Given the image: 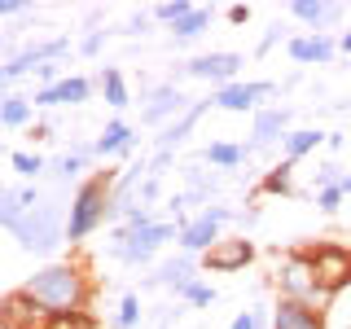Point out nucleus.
I'll return each mask as SVG.
<instances>
[{
	"instance_id": "f257e3e1",
	"label": "nucleus",
	"mask_w": 351,
	"mask_h": 329,
	"mask_svg": "<svg viewBox=\"0 0 351 329\" xmlns=\"http://www.w3.org/2000/svg\"><path fill=\"white\" fill-rule=\"evenodd\" d=\"M22 290L36 299L44 312H88L93 303V277L84 263H49V268L31 272L22 281Z\"/></svg>"
},
{
	"instance_id": "f03ea898",
	"label": "nucleus",
	"mask_w": 351,
	"mask_h": 329,
	"mask_svg": "<svg viewBox=\"0 0 351 329\" xmlns=\"http://www.w3.org/2000/svg\"><path fill=\"white\" fill-rule=\"evenodd\" d=\"M114 171H93L88 180H80V189L71 193V211H66V241L80 246L97 233L101 224H110V211H114Z\"/></svg>"
},
{
	"instance_id": "7ed1b4c3",
	"label": "nucleus",
	"mask_w": 351,
	"mask_h": 329,
	"mask_svg": "<svg viewBox=\"0 0 351 329\" xmlns=\"http://www.w3.org/2000/svg\"><path fill=\"white\" fill-rule=\"evenodd\" d=\"M171 237H180V224L176 219H158L149 228H128V224H114L110 228V259L128 263V268H145V263L167 246Z\"/></svg>"
},
{
	"instance_id": "20e7f679",
	"label": "nucleus",
	"mask_w": 351,
	"mask_h": 329,
	"mask_svg": "<svg viewBox=\"0 0 351 329\" xmlns=\"http://www.w3.org/2000/svg\"><path fill=\"white\" fill-rule=\"evenodd\" d=\"M277 290H281V299L307 303V307H316V312H325V307L334 303V294L321 290V281H316L312 250H285L277 259Z\"/></svg>"
},
{
	"instance_id": "39448f33",
	"label": "nucleus",
	"mask_w": 351,
	"mask_h": 329,
	"mask_svg": "<svg viewBox=\"0 0 351 329\" xmlns=\"http://www.w3.org/2000/svg\"><path fill=\"white\" fill-rule=\"evenodd\" d=\"M9 233L18 237V246L27 250V255H53V250L66 241V219H62L58 197H44L40 206H31Z\"/></svg>"
},
{
	"instance_id": "423d86ee",
	"label": "nucleus",
	"mask_w": 351,
	"mask_h": 329,
	"mask_svg": "<svg viewBox=\"0 0 351 329\" xmlns=\"http://www.w3.org/2000/svg\"><path fill=\"white\" fill-rule=\"evenodd\" d=\"M228 219H237V211H233V206H224V202H211L202 215H193L189 224L180 228V237H176L180 255H206V250L224 237V224H228Z\"/></svg>"
},
{
	"instance_id": "0eeeda50",
	"label": "nucleus",
	"mask_w": 351,
	"mask_h": 329,
	"mask_svg": "<svg viewBox=\"0 0 351 329\" xmlns=\"http://www.w3.org/2000/svg\"><path fill=\"white\" fill-rule=\"evenodd\" d=\"M272 93H277V84H268V80H233V84L211 93V106L228 110V114H255V110H263V101Z\"/></svg>"
},
{
	"instance_id": "6e6552de",
	"label": "nucleus",
	"mask_w": 351,
	"mask_h": 329,
	"mask_svg": "<svg viewBox=\"0 0 351 329\" xmlns=\"http://www.w3.org/2000/svg\"><path fill=\"white\" fill-rule=\"evenodd\" d=\"M312 263H316V281H321V290L343 294L351 285V246L316 241V246H312Z\"/></svg>"
},
{
	"instance_id": "1a4fd4ad",
	"label": "nucleus",
	"mask_w": 351,
	"mask_h": 329,
	"mask_svg": "<svg viewBox=\"0 0 351 329\" xmlns=\"http://www.w3.org/2000/svg\"><path fill=\"white\" fill-rule=\"evenodd\" d=\"M241 53L233 49H224V53H202V58H189L184 66H176V75H184V80H211L215 88H224V84H233L237 80V71H241Z\"/></svg>"
},
{
	"instance_id": "9d476101",
	"label": "nucleus",
	"mask_w": 351,
	"mask_h": 329,
	"mask_svg": "<svg viewBox=\"0 0 351 329\" xmlns=\"http://www.w3.org/2000/svg\"><path fill=\"white\" fill-rule=\"evenodd\" d=\"M250 263H255V241H250L246 233L219 237L215 246L202 255V268H206V272H246Z\"/></svg>"
},
{
	"instance_id": "9b49d317",
	"label": "nucleus",
	"mask_w": 351,
	"mask_h": 329,
	"mask_svg": "<svg viewBox=\"0 0 351 329\" xmlns=\"http://www.w3.org/2000/svg\"><path fill=\"white\" fill-rule=\"evenodd\" d=\"M49 316L53 312H44L22 285L0 299V329H49Z\"/></svg>"
},
{
	"instance_id": "f8f14e48",
	"label": "nucleus",
	"mask_w": 351,
	"mask_h": 329,
	"mask_svg": "<svg viewBox=\"0 0 351 329\" xmlns=\"http://www.w3.org/2000/svg\"><path fill=\"white\" fill-rule=\"evenodd\" d=\"M285 136H290V110H285V106H263V110H255V123H250L246 154H259V149L285 145Z\"/></svg>"
},
{
	"instance_id": "ddd939ff",
	"label": "nucleus",
	"mask_w": 351,
	"mask_h": 329,
	"mask_svg": "<svg viewBox=\"0 0 351 329\" xmlns=\"http://www.w3.org/2000/svg\"><path fill=\"white\" fill-rule=\"evenodd\" d=\"M193 101L180 93L176 84H158L154 93H145V106H141V123H162L167 127L171 119H180Z\"/></svg>"
},
{
	"instance_id": "4468645a",
	"label": "nucleus",
	"mask_w": 351,
	"mask_h": 329,
	"mask_svg": "<svg viewBox=\"0 0 351 329\" xmlns=\"http://www.w3.org/2000/svg\"><path fill=\"white\" fill-rule=\"evenodd\" d=\"M88 97H93V80H88V75H66V80L53 84V88H36L31 106H36V110H49V106H84Z\"/></svg>"
},
{
	"instance_id": "2eb2a0df",
	"label": "nucleus",
	"mask_w": 351,
	"mask_h": 329,
	"mask_svg": "<svg viewBox=\"0 0 351 329\" xmlns=\"http://www.w3.org/2000/svg\"><path fill=\"white\" fill-rule=\"evenodd\" d=\"M285 53H290V62H299V66H325V62H334V53H338V40L329 36H294L290 44H285Z\"/></svg>"
},
{
	"instance_id": "dca6fc26",
	"label": "nucleus",
	"mask_w": 351,
	"mask_h": 329,
	"mask_svg": "<svg viewBox=\"0 0 351 329\" xmlns=\"http://www.w3.org/2000/svg\"><path fill=\"white\" fill-rule=\"evenodd\" d=\"M272 329H325V312L294 299H277L272 303Z\"/></svg>"
},
{
	"instance_id": "f3484780",
	"label": "nucleus",
	"mask_w": 351,
	"mask_h": 329,
	"mask_svg": "<svg viewBox=\"0 0 351 329\" xmlns=\"http://www.w3.org/2000/svg\"><path fill=\"white\" fill-rule=\"evenodd\" d=\"M189 281H197V263H193V255L162 259V263H158V272L149 277V285H158V290H171V294H180Z\"/></svg>"
},
{
	"instance_id": "a211bd4d",
	"label": "nucleus",
	"mask_w": 351,
	"mask_h": 329,
	"mask_svg": "<svg viewBox=\"0 0 351 329\" xmlns=\"http://www.w3.org/2000/svg\"><path fill=\"white\" fill-rule=\"evenodd\" d=\"M132 145H136V127L123 123V119H110L101 127V136L93 141V154L97 158H114V154H128Z\"/></svg>"
},
{
	"instance_id": "6ab92c4d",
	"label": "nucleus",
	"mask_w": 351,
	"mask_h": 329,
	"mask_svg": "<svg viewBox=\"0 0 351 329\" xmlns=\"http://www.w3.org/2000/svg\"><path fill=\"white\" fill-rule=\"evenodd\" d=\"M206 106H211V97H206V101H197V106H189L180 119H171V123L158 132V149H167V154H176V149H180L184 141H189V132H193V123H197V119H202V110H206Z\"/></svg>"
},
{
	"instance_id": "aec40b11",
	"label": "nucleus",
	"mask_w": 351,
	"mask_h": 329,
	"mask_svg": "<svg viewBox=\"0 0 351 329\" xmlns=\"http://www.w3.org/2000/svg\"><path fill=\"white\" fill-rule=\"evenodd\" d=\"M290 14L303 22V27H312V36H325L329 22L343 18V5H321V0H294Z\"/></svg>"
},
{
	"instance_id": "412c9836",
	"label": "nucleus",
	"mask_w": 351,
	"mask_h": 329,
	"mask_svg": "<svg viewBox=\"0 0 351 329\" xmlns=\"http://www.w3.org/2000/svg\"><path fill=\"white\" fill-rule=\"evenodd\" d=\"M0 127H9V132L36 127V106H31V97H5V101H0Z\"/></svg>"
},
{
	"instance_id": "4be33fe9",
	"label": "nucleus",
	"mask_w": 351,
	"mask_h": 329,
	"mask_svg": "<svg viewBox=\"0 0 351 329\" xmlns=\"http://www.w3.org/2000/svg\"><path fill=\"white\" fill-rule=\"evenodd\" d=\"M329 141V132H321V127H290V136H285V158L290 162H299L303 154H312V149H321Z\"/></svg>"
},
{
	"instance_id": "5701e85b",
	"label": "nucleus",
	"mask_w": 351,
	"mask_h": 329,
	"mask_svg": "<svg viewBox=\"0 0 351 329\" xmlns=\"http://www.w3.org/2000/svg\"><path fill=\"white\" fill-rule=\"evenodd\" d=\"M259 193H281V197H294V193H299V189H294V162L290 158L272 162L268 175L259 180Z\"/></svg>"
},
{
	"instance_id": "b1692460",
	"label": "nucleus",
	"mask_w": 351,
	"mask_h": 329,
	"mask_svg": "<svg viewBox=\"0 0 351 329\" xmlns=\"http://www.w3.org/2000/svg\"><path fill=\"white\" fill-rule=\"evenodd\" d=\"M202 158L211 162V167H241L250 154H246V145H237V141H211V145L202 149Z\"/></svg>"
},
{
	"instance_id": "393cba45",
	"label": "nucleus",
	"mask_w": 351,
	"mask_h": 329,
	"mask_svg": "<svg viewBox=\"0 0 351 329\" xmlns=\"http://www.w3.org/2000/svg\"><path fill=\"white\" fill-rule=\"evenodd\" d=\"M93 158H97V154H93V145H75V149H66L62 158H58V167H53V175H58V180H80V175H84V167H88Z\"/></svg>"
},
{
	"instance_id": "a878e982",
	"label": "nucleus",
	"mask_w": 351,
	"mask_h": 329,
	"mask_svg": "<svg viewBox=\"0 0 351 329\" xmlns=\"http://www.w3.org/2000/svg\"><path fill=\"white\" fill-rule=\"evenodd\" d=\"M206 27H211V9H206V5H193V14H184L180 22H176L171 36H176V44H184V40L206 36Z\"/></svg>"
},
{
	"instance_id": "bb28decb",
	"label": "nucleus",
	"mask_w": 351,
	"mask_h": 329,
	"mask_svg": "<svg viewBox=\"0 0 351 329\" xmlns=\"http://www.w3.org/2000/svg\"><path fill=\"white\" fill-rule=\"evenodd\" d=\"M101 93H106V106L110 110H128V101H132V93H128V84H123V71H114V66H106V71H101Z\"/></svg>"
},
{
	"instance_id": "cd10ccee",
	"label": "nucleus",
	"mask_w": 351,
	"mask_h": 329,
	"mask_svg": "<svg viewBox=\"0 0 351 329\" xmlns=\"http://www.w3.org/2000/svg\"><path fill=\"white\" fill-rule=\"evenodd\" d=\"M9 162H14V171L22 175V180H40L44 167H49L40 149H36V154H31V149H14V154H9Z\"/></svg>"
},
{
	"instance_id": "c85d7f7f",
	"label": "nucleus",
	"mask_w": 351,
	"mask_h": 329,
	"mask_svg": "<svg viewBox=\"0 0 351 329\" xmlns=\"http://www.w3.org/2000/svg\"><path fill=\"white\" fill-rule=\"evenodd\" d=\"M141 316H145V307H141V294L132 290L119 299V312H114V329H141Z\"/></svg>"
},
{
	"instance_id": "c756f323",
	"label": "nucleus",
	"mask_w": 351,
	"mask_h": 329,
	"mask_svg": "<svg viewBox=\"0 0 351 329\" xmlns=\"http://www.w3.org/2000/svg\"><path fill=\"white\" fill-rule=\"evenodd\" d=\"M22 215L27 211H22V202H18V189H0V228H14Z\"/></svg>"
},
{
	"instance_id": "7c9ffc66",
	"label": "nucleus",
	"mask_w": 351,
	"mask_h": 329,
	"mask_svg": "<svg viewBox=\"0 0 351 329\" xmlns=\"http://www.w3.org/2000/svg\"><path fill=\"white\" fill-rule=\"evenodd\" d=\"M49 329H97V316L93 312H58V316H49Z\"/></svg>"
},
{
	"instance_id": "2f4dec72",
	"label": "nucleus",
	"mask_w": 351,
	"mask_h": 329,
	"mask_svg": "<svg viewBox=\"0 0 351 329\" xmlns=\"http://www.w3.org/2000/svg\"><path fill=\"white\" fill-rule=\"evenodd\" d=\"M149 14L158 18V22H167V27H176V22H180L184 14H193V5H189V0H162V5H154V9H149Z\"/></svg>"
},
{
	"instance_id": "473e14b6",
	"label": "nucleus",
	"mask_w": 351,
	"mask_h": 329,
	"mask_svg": "<svg viewBox=\"0 0 351 329\" xmlns=\"http://www.w3.org/2000/svg\"><path fill=\"white\" fill-rule=\"evenodd\" d=\"M176 299H180V303H193V307H211L215 303V290L206 281H189L180 294H176Z\"/></svg>"
},
{
	"instance_id": "72a5a7b5",
	"label": "nucleus",
	"mask_w": 351,
	"mask_h": 329,
	"mask_svg": "<svg viewBox=\"0 0 351 329\" xmlns=\"http://www.w3.org/2000/svg\"><path fill=\"white\" fill-rule=\"evenodd\" d=\"M343 189H338V184H334V189H316V206H321V215H338V211H343Z\"/></svg>"
},
{
	"instance_id": "f704fd0d",
	"label": "nucleus",
	"mask_w": 351,
	"mask_h": 329,
	"mask_svg": "<svg viewBox=\"0 0 351 329\" xmlns=\"http://www.w3.org/2000/svg\"><path fill=\"white\" fill-rule=\"evenodd\" d=\"M343 175H347V171L338 167V162H321V167H316V189H334Z\"/></svg>"
},
{
	"instance_id": "c9c22d12",
	"label": "nucleus",
	"mask_w": 351,
	"mask_h": 329,
	"mask_svg": "<svg viewBox=\"0 0 351 329\" xmlns=\"http://www.w3.org/2000/svg\"><path fill=\"white\" fill-rule=\"evenodd\" d=\"M101 44H106V31H93V36L80 40V53H84V58H97V53H101Z\"/></svg>"
},
{
	"instance_id": "e433bc0d",
	"label": "nucleus",
	"mask_w": 351,
	"mask_h": 329,
	"mask_svg": "<svg viewBox=\"0 0 351 329\" xmlns=\"http://www.w3.org/2000/svg\"><path fill=\"white\" fill-rule=\"evenodd\" d=\"M31 5L27 0H0V18H27Z\"/></svg>"
},
{
	"instance_id": "4c0bfd02",
	"label": "nucleus",
	"mask_w": 351,
	"mask_h": 329,
	"mask_svg": "<svg viewBox=\"0 0 351 329\" xmlns=\"http://www.w3.org/2000/svg\"><path fill=\"white\" fill-rule=\"evenodd\" d=\"M250 18H255V9H250V5H228V22H233V27H246Z\"/></svg>"
},
{
	"instance_id": "58836bf2",
	"label": "nucleus",
	"mask_w": 351,
	"mask_h": 329,
	"mask_svg": "<svg viewBox=\"0 0 351 329\" xmlns=\"http://www.w3.org/2000/svg\"><path fill=\"white\" fill-rule=\"evenodd\" d=\"M171 158H176V154H167V149H158V154H154V158H149V171H154V175H162V171L171 167Z\"/></svg>"
},
{
	"instance_id": "ea45409f",
	"label": "nucleus",
	"mask_w": 351,
	"mask_h": 329,
	"mask_svg": "<svg viewBox=\"0 0 351 329\" xmlns=\"http://www.w3.org/2000/svg\"><path fill=\"white\" fill-rule=\"evenodd\" d=\"M149 18H154V14H132V22H128V36H145V31H149Z\"/></svg>"
},
{
	"instance_id": "a19ab883",
	"label": "nucleus",
	"mask_w": 351,
	"mask_h": 329,
	"mask_svg": "<svg viewBox=\"0 0 351 329\" xmlns=\"http://www.w3.org/2000/svg\"><path fill=\"white\" fill-rule=\"evenodd\" d=\"M228 329H255V312H237L233 321H228Z\"/></svg>"
},
{
	"instance_id": "79ce46f5",
	"label": "nucleus",
	"mask_w": 351,
	"mask_h": 329,
	"mask_svg": "<svg viewBox=\"0 0 351 329\" xmlns=\"http://www.w3.org/2000/svg\"><path fill=\"white\" fill-rule=\"evenodd\" d=\"M27 136H31V141H49L53 127H49V123H36V127H27Z\"/></svg>"
},
{
	"instance_id": "37998d69",
	"label": "nucleus",
	"mask_w": 351,
	"mask_h": 329,
	"mask_svg": "<svg viewBox=\"0 0 351 329\" xmlns=\"http://www.w3.org/2000/svg\"><path fill=\"white\" fill-rule=\"evenodd\" d=\"M277 40H281V27H272V31H268V36H263V44H259V53H268V49H272V44H277Z\"/></svg>"
},
{
	"instance_id": "c03bdc74",
	"label": "nucleus",
	"mask_w": 351,
	"mask_h": 329,
	"mask_svg": "<svg viewBox=\"0 0 351 329\" xmlns=\"http://www.w3.org/2000/svg\"><path fill=\"white\" fill-rule=\"evenodd\" d=\"M338 53H351V27L343 31V36H338Z\"/></svg>"
}]
</instances>
